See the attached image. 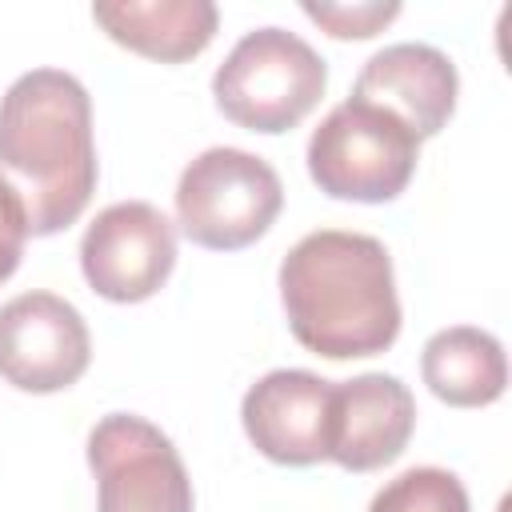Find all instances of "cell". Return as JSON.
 Returning <instances> with one entry per match:
<instances>
[{
	"mask_svg": "<svg viewBox=\"0 0 512 512\" xmlns=\"http://www.w3.org/2000/svg\"><path fill=\"white\" fill-rule=\"evenodd\" d=\"M92 20L124 48L180 64L212 44L220 12L212 0H100L92 4Z\"/></svg>",
	"mask_w": 512,
	"mask_h": 512,
	"instance_id": "12",
	"label": "cell"
},
{
	"mask_svg": "<svg viewBox=\"0 0 512 512\" xmlns=\"http://www.w3.org/2000/svg\"><path fill=\"white\" fill-rule=\"evenodd\" d=\"M420 140L384 108L364 100L336 104L308 140V176L336 200H396L416 172Z\"/></svg>",
	"mask_w": 512,
	"mask_h": 512,
	"instance_id": "4",
	"label": "cell"
},
{
	"mask_svg": "<svg viewBox=\"0 0 512 512\" xmlns=\"http://www.w3.org/2000/svg\"><path fill=\"white\" fill-rule=\"evenodd\" d=\"M280 300L292 336L328 360L376 356L400 336L392 256L376 236L320 228L280 264Z\"/></svg>",
	"mask_w": 512,
	"mask_h": 512,
	"instance_id": "2",
	"label": "cell"
},
{
	"mask_svg": "<svg viewBox=\"0 0 512 512\" xmlns=\"http://www.w3.org/2000/svg\"><path fill=\"white\" fill-rule=\"evenodd\" d=\"M96 512H192V480L172 440L132 412H112L88 432Z\"/></svg>",
	"mask_w": 512,
	"mask_h": 512,
	"instance_id": "6",
	"label": "cell"
},
{
	"mask_svg": "<svg viewBox=\"0 0 512 512\" xmlns=\"http://www.w3.org/2000/svg\"><path fill=\"white\" fill-rule=\"evenodd\" d=\"M24 240H28V212L20 196L0 180V284L16 272L24 256Z\"/></svg>",
	"mask_w": 512,
	"mask_h": 512,
	"instance_id": "16",
	"label": "cell"
},
{
	"mask_svg": "<svg viewBox=\"0 0 512 512\" xmlns=\"http://www.w3.org/2000/svg\"><path fill=\"white\" fill-rule=\"evenodd\" d=\"M416 428V400L408 384L388 372H364L332 384L328 408V460L348 472L392 464Z\"/></svg>",
	"mask_w": 512,
	"mask_h": 512,
	"instance_id": "10",
	"label": "cell"
},
{
	"mask_svg": "<svg viewBox=\"0 0 512 512\" xmlns=\"http://www.w3.org/2000/svg\"><path fill=\"white\" fill-rule=\"evenodd\" d=\"M304 16L316 20L320 28H328V36L336 40H368L376 36L384 24H392L400 16V4L388 0V4H304Z\"/></svg>",
	"mask_w": 512,
	"mask_h": 512,
	"instance_id": "15",
	"label": "cell"
},
{
	"mask_svg": "<svg viewBox=\"0 0 512 512\" xmlns=\"http://www.w3.org/2000/svg\"><path fill=\"white\" fill-rule=\"evenodd\" d=\"M176 264V228L148 200L108 204L80 240V268L92 292L116 304L148 300Z\"/></svg>",
	"mask_w": 512,
	"mask_h": 512,
	"instance_id": "7",
	"label": "cell"
},
{
	"mask_svg": "<svg viewBox=\"0 0 512 512\" xmlns=\"http://www.w3.org/2000/svg\"><path fill=\"white\" fill-rule=\"evenodd\" d=\"M0 180L28 212V236L68 228L96 192L88 88L60 68H32L0 96Z\"/></svg>",
	"mask_w": 512,
	"mask_h": 512,
	"instance_id": "1",
	"label": "cell"
},
{
	"mask_svg": "<svg viewBox=\"0 0 512 512\" xmlns=\"http://www.w3.org/2000/svg\"><path fill=\"white\" fill-rule=\"evenodd\" d=\"M420 372L432 396L452 408L492 404L504 396V384H508V360L500 340L472 324H456L428 336Z\"/></svg>",
	"mask_w": 512,
	"mask_h": 512,
	"instance_id": "13",
	"label": "cell"
},
{
	"mask_svg": "<svg viewBox=\"0 0 512 512\" xmlns=\"http://www.w3.org/2000/svg\"><path fill=\"white\" fill-rule=\"evenodd\" d=\"M328 408L332 380L304 368H276L244 392L240 420L268 460L304 468L328 460Z\"/></svg>",
	"mask_w": 512,
	"mask_h": 512,
	"instance_id": "9",
	"label": "cell"
},
{
	"mask_svg": "<svg viewBox=\"0 0 512 512\" xmlns=\"http://www.w3.org/2000/svg\"><path fill=\"white\" fill-rule=\"evenodd\" d=\"M324 56L284 28H256L236 40L212 76L216 108L248 132H288L324 96Z\"/></svg>",
	"mask_w": 512,
	"mask_h": 512,
	"instance_id": "3",
	"label": "cell"
},
{
	"mask_svg": "<svg viewBox=\"0 0 512 512\" xmlns=\"http://www.w3.org/2000/svg\"><path fill=\"white\" fill-rule=\"evenodd\" d=\"M456 64L432 44H388L356 76L352 100L392 112L416 140L436 136L456 108Z\"/></svg>",
	"mask_w": 512,
	"mask_h": 512,
	"instance_id": "11",
	"label": "cell"
},
{
	"mask_svg": "<svg viewBox=\"0 0 512 512\" xmlns=\"http://www.w3.org/2000/svg\"><path fill=\"white\" fill-rule=\"evenodd\" d=\"M368 512H468V492L456 472L424 464L388 480L372 496Z\"/></svg>",
	"mask_w": 512,
	"mask_h": 512,
	"instance_id": "14",
	"label": "cell"
},
{
	"mask_svg": "<svg viewBox=\"0 0 512 512\" xmlns=\"http://www.w3.org/2000/svg\"><path fill=\"white\" fill-rule=\"evenodd\" d=\"M284 204L276 168L244 148H204L176 184L180 232L216 252H236L260 240Z\"/></svg>",
	"mask_w": 512,
	"mask_h": 512,
	"instance_id": "5",
	"label": "cell"
},
{
	"mask_svg": "<svg viewBox=\"0 0 512 512\" xmlns=\"http://www.w3.org/2000/svg\"><path fill=\"white\" fill-rule=\"evenodd\" d=\"M92 336L56 292H24L0 308V376L20 392H60L84 376Z\"/></svg>",
	"mask_w": 512,
	"mask_h": 512,
	"instance_id": "8",
	"label": "cell"
}]
</instances>
